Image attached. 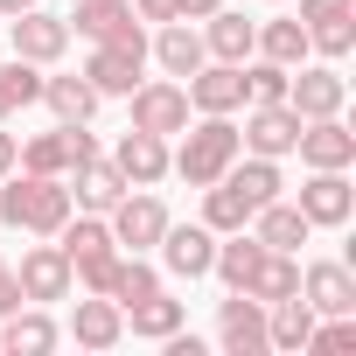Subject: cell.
<instances>
[{
  "mask_svg": "<svg viewBox=\"0 0 356 356\" xmlns=\"http://www.w3.org/2000/svg\"><path fill=\"white\" fill-rule=\"evenodd\" d=\"M70 210H77V203H70V182H63V175H29V168L0 175V224H15V231H29V238H56Z\"/></svg>",
  "mask_w": 356,
  "mask_h": 356,
  "instance_id": "1",
  "label": "cell"
},
{
  "mask_svg": "<svg viewBox=\"0 0 356 356\" xmlns=\"http://www.w3.org/2000/svg\"><path fill=\"white\" fill-rule=\"evenodd\" d=\"M245 147H238V126H231V112H203L196 126H182V147L168 154V175H182L189 189H210L217 175L238 161Z\"/></svg>",
  "mask_w": 356,
  "mask_h": 356,
  "instance_id": "2",
  "label": "cell"
},
{
  "mask_svg": "<svg viewBox=\"0 0 356 356\" xmlns=\"http://www.w3.org/2000/svg\"><path fill=\"white\" fill-rule=\"evenodd\" d=\"M105 224H112V245H119V252H154L161 231H168V203H161L154 189H126V196L105 210Z\"/></svg>",
  "mask_w": 356,
  "mask_h": 356,
  "instance_id": "3",
  "label": "cell"
},
{
  "mask_svg": "<svg viewBox=\"0 0 356 356\" xmlns=\"http://www.w3.org/2000/svg\"><path fill=\"white\" fill-rule=\"evenodd\" d=\"M300 217L314 231H342L356 217V189H349V168H307V182H300Z\"/></svg>",
  "mask_w": 356,
  "mask_h": 356,
  "instance_id": "4",
  "label": "cell"
},
{
  "mask_svg": "<svg viewBox=\"0 0 356 356\" xmlns=\"http://www.w3.org/2000/svg\"><path fill=\"white\" fill-rule=\"evenodd\" d=\"M286 105H293L300 119H335V112L349 105V77H342L335 63H293V77H286Z\"/></svg>",
  "mask_w": 356,
  "mask_h": 356,
  "instance_id": "5",
  "label": "cell"
},
{
  "mask_svg": "<svg viewBox=\"0 0 356 356\" xmlns=\"http://www.w3.org/2000/svg\"><path fill=\"white\" fill-rule=\"evenodd\" d=\"M8 42H15V56H29V63H56L63 49H70V22L63 15H49L42 0L35 8H22V15H8Z\"/></svg>",
  "mask_w": 356,
  "mask_h": 356,
  "instance_id": "6",
  "label": "cell"
},
{
  "mask_svg": "<svg viewBox=\"0 0 356 356\" xmlns=\"http://www.w3.org/2000/svg\"><path fill=\"white\" fill-rule=\"evenodd\" d=\"M15 286H22V300L49 307V300H70L77 273H70L63 245H29V252H22V266H15Z\"/></svg>",
  "mask_w": 356,
  "mask_h": 356,
  "instance_id": "7",
  "label": "cell"
},
{
  "mask_svg": "<svg viewBox=\"0 0 356 356\" xmlns=\"http://www.w3.org/2000/svg\"><path fill=\"white\" fill-rule=\"evenodd\" d=\"M300 29H307V49L342 63L356 49V0H300Z\"/></svg>",
  "mask_w": 356,
  "mask_h": 356,
  "instance_id": "8",
  "label": "cell"
},
{
  "mask_svg": "<svg viewBox=\"0 0 356 356\" xmlns=\"http://www.w3.org/2000/svg\"><path fill=\"white\" fill-rule=\"evenodd\" d=\"M126 98H133V126H140V133H161V140H168V133L189 126V91L175 84V77H154V84L140 77Z\"/></svg>",
  "mask_w": 356,
  "mask_h": 356,
  "instance_id": "9",
  "label": "cell"
},
{
  "mask_svg": "<svg viewBox=\"0 0 356 356\" xmlns=\"http://www.w3.org/2000/svg\"><path fill=\"white\" fill-rule=\"evenodd\" d=\"M293 140H300V112H293V105H245V133H238L245 154H259V161H286Z\"/></svg>",
  "mask_w": 356,
  "mask_h": 356,
  "instance_id": "10",
  "label": "cell"
},
{
  "mask_svg": "<svg viewBox=\"0 0 356 356\" xmlns=\"http://www.w3.org/2000/svg\"><path fill=\"white\" fill-rule=\"evenodd\" d=\"M217 349L224 356H266L273 349L266 342V307L238 286H231V300H217Z\"/></svg>",
  "mask_w": 356,
  "mask_h": 356,
  "instance_id": "11",
  "label": "cell"
},
{
  "mask_svg": "<svg viewBox=\"0 0 356 356\" xmlns=\"http://www.w3.org/2000/svg\"><path fill=\"white\" fill-rule=\"evenodd\" d=\"M140 70H147V42H91L84 77H91L98 98H126V91L140 84Z\"/></svg>",
  "mask_w": 356,
  "mask_h": 356,
  "instance_id": "12",
  "label": "cell"
},
{
  "mask_svg": "<svg viewBox=\"0 0 356 356\" xmlns=\"http://www.w3.org/2000/svg\"><path fill=\"white\" fill-rule=\"evenodd\" d=\"M154 252H161V266H168L175 280H203L210 259H217V231H210V224H175V217H168V231H161Z\"/></svg>",
  "mask_w": 356,
  "mask_h": 356,
  "instance_id": "13",
  "label": "cell"
},
{
  "mask_svg": "<svg viewBox=\"0 0 356 356\" xmlns=\"http://www.w3.org/2000/svg\"><path fill=\"white\" fill-rule=\"evenodd\" d=\"M63 22H70V35H84V42H147L133 0H77V15H63Z\"/></svg>",
  "mask_w": 356,
  "mask_h": 356,
  "instance_id": "14",
  "label": "cell"
},
{
  "mask_svg": "<svg viewBox=\"0 0 356 356\" xmlns=\"http://www.w3.org/2000/svg\"><path fill=\"white\" fill-rule=\"evenodd\" d=\"M300 168H356V133L335 119H300V140H293Z\"/></svg>",
  "mask_w": 356,
  "mask_h": 356,
  "instance_id": "15",
  "label": "cell"
},
{
  "mask_svg": "<svg viewBox=\"0 0 356 356\" xmlns=\"http://www.w3.org/2000/svg\"><path fill=\"white\" fill-rule=\"evenodd\" d=\"M300 300L314 314H356V273L342 259H314V266H300Z\"/></svg>",
  "mask_w": 356,
  "mask_h": 356,
  "instance_id": "16",
  "label": "cell"
},
{
  "mask_svg": "<svg viewBox=\"0 0 356 356\" xmlns=\"http://www.w3.org/2000/svg\"><path fill=\"white\" fill-rule=\"evenodd\" d=\"M189 112H245V63H203L196 77H182Z\"/></svg>",
  "mask_w": 356,
  "mask_h": 356,
  "instance_id": "17",
  "label": "cell"
},
{
  "mask_svg": "<svg viewBox=\"0 0 356 356\" xmlns=\"http://www.w3.org/2000/svg\"><path fill=\"white\" fill-rule=\"evenodd\" d=\"M147 56L182 84V77H196L203 63H210V49H203V29H189V22H161L154 29V42H147Z\"/></svg>",
  "mask_w": 356,
  "mask_h": 356,
  "instance_id": "18",
  "label": "cell"
},
{
  "mask_svg": "<svg viewBox=\"0 0 356 356\" xmlns=\"http://www.w3.org/2000/svg\"><path fill=\"white\" fill-rule=\"evenodd\" d=\"M63 342V328L35 307V300H22L15 314H0V349H8V356H49Z\"/></svg>",
  "mask_w": 356,
  "mask_h": 356,
  "instance_id": "19",
  "label": "cell"
},
{
  "mask_svg": "<svg viewBox=\"0 0 356 356\" xmlns=\"http://www.w3.org/2000/svg\"><path fill=\"white\" fill-rule=\"evenodd\" d=\"M266 252H300L307 238H314V224L300 217V203H286V196H273L266 210H252V224H245Z\"/></svg>",
  "mask_w": 356,
  "mask_h": 356,
  "instance_id": "20",
  "label": "cell"
},
{
  "mask_svg": "<svg viewBox=\"0 0 356 356\" xmlns=\"http://www.w3.org/2000/svg\"><path fill=\"white\" fill-rule=\"evenodd\" d=\"M70 335H77V349H112V342H126V307L112 293H91L70 307Z\"/></svg>",
  "mask_w": 356,
  "mask_h": 356,
  "instance_id": "21",
  "label": "cell"
},
{
  "mask_svg": "<svg viewBox=\"0 0 356 356\" xmlns=\"http://www.w3.org/2000/svg\"><path fill=\"white\" fill-rule=\"evenodd\" d=\"M112 168L126 175L133 189H154V182H168V140H161V133H140V126H133V133L119 140Z\"/></svg>",
  "mask_w": 356,
  "mask_h": 356,
  "instance_id": "22",
  "label": "cell"
},
{
  "mask_svg": "<svg viewBox=\"0 0 356 356\" xmlns=\"http://www.w3.org/2000/svg\"><path fill=\"white\" fill-rule=\"evenodd\" d=\"M182 321H189V300H175L168 286H154L147 300H133V307H126V328H133L140 342H168Z\"/></svg>",
  "mask_w": 356,
  "mask_h": 356,
  "instance_id": "23",
  "label": "cell"
},
{
  "mask_svg": "<svg viewBox=\"0 0 356 356\" xmlns=\"http://www.w3.org/2000/svg\"><path fill=\"white\" fill-rule=\"evenodd\" d=\"M238 293H252L259 307H273V300L300 293V259H293V252H259V266L245 273V286H238Z\"/></svg>",
  "mask_w": 356,
  "mask_h": 356,
  "instance_id": "24",
  "label": "cell"
},
{
  "mask_svg": "<svg viewBox=\"0 0 356 356\" xmlns=\"http://www.w3.org/2000/svg\"><path fill=\"white\" fill-rule=\"evenodd\" d=\"M70 175H77V189H70V203H77V210H91V217H105V210H112V203H119V196L133 189L126 175H119L112 161H98V154H91L84 168H70Z\"/></svg>",
  "mask_w": 356,
  "mask_h": 356,
  "instance_id": "25",
  "label": "cell"
},
{
  "mask_svg": "<svg viewBox=\"0 0 356 356\" xmlns=\"http://www.w3.org/2000/svg\"><path fill=\"white\" fill-rule=\"evenodd\" d=\"M252 35H259V22H245L238 8H217V15L203 22V49H210V63H245V56H252Z\"/></svg>",
  "mask_w": 356,
  "mask_h": 356,
  "instance_id": "26",
  "label": "cell"
},
{
  "mask_svg": "<svg viewBox=\"0 0 356 356\" xmlns=\"http://www.w3.org/2000/svg\"><path fill=\"white\" fill-rule=\"evenodd\" d=\"M252 56H266V63H307V29H300V15H273V22H259V35H252Z\"/></svg>",
  "mask_w": 356,
  "mask_h": 356,
  "instance_id": "27",
  "label": "cell"
},
{
  "mask_svg": "<svg viewBox=\"0 0 356 356\" xmlns=\"http://www.w3.org/2000/svg\"><path fill=\"white\" fill-rule=\"evenodd\" d=\"M42 105L56 112V126H77V119H91L105 98L91 91V77H42Z\"/></svg>",
  "mask_w": 356,
  "mask_h": 356,
  "instance_id": "28",
  "label": "cell"
},
{
  "mask_svg": "<svg viewBox=\"0 0 356 356\" xmlns=\"http://www.w3.org/2000/svg\"><path fill=\"white\" fill-rule=\"evenodd\" d=\"M307 328H314V307L300 293H286V300L266 307V342L273 349H307Z\"/></svg>",
  "mask_w": 356,
  "mask_h": 356,
  "instance_id": "29",
  "label": "cell"
},
{
  "mask_svg": "<svg viewBox=\"0 0 356 356\" xmlns=\"http://www.w3.org/2000/svg\"><path fill=\"white\" fill-rule=\"evenodd\" d=\"M15 168H29V175H70V147H63V126H49V133L22 140Z\"/></svg>",
  "mask_w": 356,
  "mask_h": 356,
  "instance_id": "30",
  "label": "cell"
},
{
  "mask_svg": "<svg viewBox=\"0 0 356 356\" xmlns=\"http://www.w3.org/2000/svg\"><path fill=\"white\" fill-rule=\"evenodd\" d=\"M203 224H210L217 238H224V231H245V224H252V203H245L231 182H210V189H203Z\"/></svg>",
  "mask_w": 356,
  "mask_h": 356,
  "instance_id": "31",
  "label": "cell"
},
{
  "mask_svg": "<svg viewBox=\"0 0 356 356\" xmlns=\"http://www.w3.org/2000/svg\"><path fill=\"white\" fill-rule=\"evenodd\" d=\"M286 63H266V56H245V105H286Z\"/></svg>",
  "mask_w": 356,
  "mask_h": 356,
  "instance_id": "32",
  "label": "cell"
},
{
  "mask_svg": "<svg viewBox=\"0 0 356 356\" xmlns=\"http://www.w3.org/2000/svg\"><path fill=\"white\" fill-rule=\"evenodd\" d=\"M0 84H8V98H15V112H22V105H35V98H42V63H29V56L0 63Z\"/></svg>",
  "mask_w": 356,
  "mask_h": 356,
  "instance_id": "33",
  "label": "cell"
},
{
  "mask_svg": "<svg viewBox=\"0 0 356 356\" xmlns=\"http://www.w3.org/2000/svg\"><path fill=\"white\" fill-rule=\"evenodd\" d=\"M224 0H175V22H210Z\"/></svg>",
  "mask_w": 356,
  "mask_h": 356,
  "instance_id": "34",
  "label": "cell"
},
{
  "mask_svg": "<svg viewBox=\"0 0 356 356\" xmlns=\"http://www.w3.org/2000/svg\"><path fill=\"white\" fill-rule=\"evenodd\" d=\"M133 15H140V22H154V29H161V22H175V0H133Z\"/></svg>",
  "mask_w": 356,
  "mask_h": 356,
  "instance_id": "35",
  "label": "cell"
},
{
  "mask_svg": "<svg viewBox=\"0 0 356 356\" xmlns=\"http://www.w3.org/2000/svg\"><path fill=\"white\" fill-rule=\"evenodd\" d=\"M15 307H22V286H15V273H8V266H0V314H15Z\"/></svg>",
  "mask_w": 356,
  "mask_h": 356,
  "instance_id": "36",
  "label": "cell"
},
{
  "mask_svg": "<svg viewBox=\"0 0 356 356\" xmlns=\"http://www.w3.org/2000/svg\"><path fill=\"white\" fill-rule=\"evenodd\" d=\"M15 154H22V140H15V133H0V175H15Z\"/></svg>",
  "mask_w": 356,
  "mask_h": 356,
  "instance_id": "37",
  "label": "cell"
},
{
  "mask_svg": "<svg viewBox=\"0 0 356 356\" xmlns=\"http://www.w3.org/2000/svg\"><path fill=\"white\" fill-rule=\"evenodd\" d=\"M15 119V98H8V84H0V126H8Z\"/></svg>",
  "mask_w": 356,
  "mask_h": 356,
  "instance_id": "38",
  "label": "cell"
},
{
  "mask_svg": "<svg viewBox=\"0 0 356 356\" xmlns=\"http://www.w3.org/2000/svg\"><path fill=\"white\" fill-rule=\"evenodd\" d=\"M22 8H35V0H0V15H22Z\"/></svg>",
  "mask_w": 356,
  "mask_h": 356,
  "instance_id": "39",
  "label": "cell"
},
{
  "mask_svg": "<svg viewBox=\"0 0 356 356\" xmlns=\"http://www.w3.org/2000/svg\"><path fill=\"white\" fill-rule=\"evenodd\" d=\"M266 8H286V0H266Z\"/></svg>",
  "mask_w": 356,
  "mask_h": 356,
  "instance_id": "40",
  "label": "cell"
},
{
  "mask_svg": "<svg viewBox=\"0 0 356 356\" xmlns=\"http://www.w3.org/2000/svg\"><path fill=\"white\" fill-rule=\"evenodd\" d=\"M0 266H8V259H0Z\"/></svg>",
  "mask_w": 356,
  "mask_h": 356,
  "instance_id": "41",
  "label": "cell"
}]
</instances>
